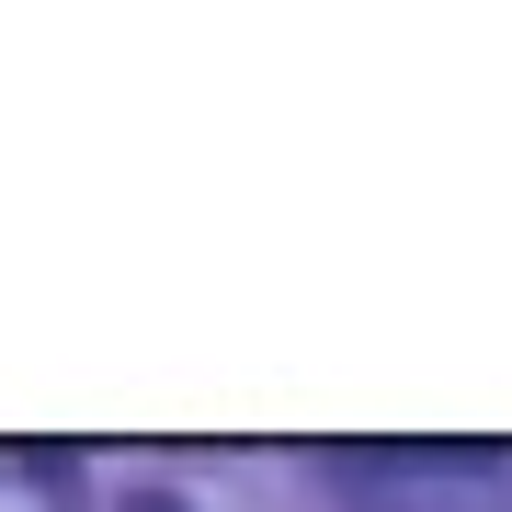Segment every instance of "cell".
<instances>
[{
	"mask_svg": "<svg viewBox=\"0 0 512 512\" xmlns=\"http://www.w3.org/2000/svg\"><path fill=\"white\" fill-rule=\"evenodd\" d=\"M342 478L387 490V512H512L490 444H387V456H342Z\"/></svg>",
	"mask_w": 512,
	"mask_h": 512,
	"instance_id": "6da1fadb",
	"label": "cell"
},
{
	"mask_svg": "<svg viewBox=\"0 0 512 512\" xmlns=\"http://www.w3.org/2000/svg\"><path fill=\"white\" fill-rule=\"evenodd\" d=\"M126 512H183V501H126Z\"/></svg>",
	"mask_w": 512,
	"mask_h": 512,
	"instance_id": "7a4b0ae2",
	"label": "cell"
}]
</instances>
